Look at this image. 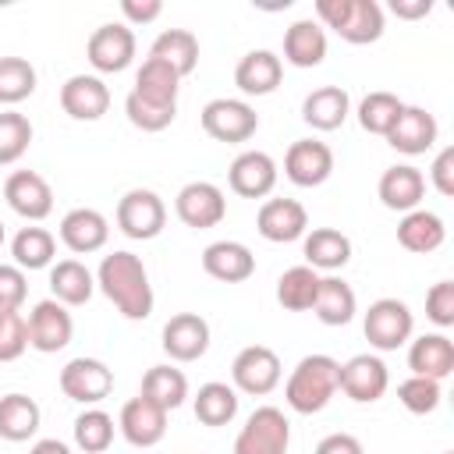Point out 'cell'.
Masks as SVG:
<instances>
[{
  "mask_svg": "<svg viewBox=\"0 0 454 454\" xmlns=\"http://www.w3.org/2000/svg\"><path fill=\"white\" fill-rule=\"evenodd\" d=\"M287 447H291V422L273 404L255 408L241 426V433L234 436V454H287Z\"/></svg>",
  "mask_w": 454,
  "mask_h": 454,
  "instance_id": "cell-4",
  "label": "cell"
},
{
  "mask_svg": "<svg viewBox=\"0 0 454 454\" xmlns=\"http://www.w3.org/2000/svg\"><path fill=\"white\" fill-rule=\"evenodd\" d=\"M60 106L74 121H99L110 110V89L96 74H71L60 85Z\"/></svg>",
  "mask_w": 454,
  "mask_h": 454,
  "instance_id": "cell-20",
  "label": "cell"
},
{
  "mask_svg": "<svg viewBox=\"0 0 454 454\" xmlns=\"http://www.w3.org/2000/svg\"><path fill=\"white\" fill-rule=\"evenodd\" d=\"M57 238L46 227H21L11 241V255L18 270H46L53 262Z\"/></svg>",
  "mask_w": 454,
  "mask_h": 454,
  "instance_id": "cell-37",
  "label": "cell"
},
{
  "mask_svg": "<svg viewBox=\"0 0 454 454\" xmlns=\"http://www.w3.org/2000/svg\"><path fill=\"white\" fill-rule=\"evenodd\" d=\"M280 358L273 348L266 344H248L234 355L231 362V380H234V390L241 394H252V397H266L277 390L280 383Z\"/></svg>",
  "mask_w": 454,
  "mask_h": 454,
  "instance_id": "cell-7",
  "label": "cell"
},
{
  "mask_svg": "<svg viewBox=\"0 0 454 454\" xmlns=\"http://www.w3.org/2000/svg\"><path fill=\"white\" fill-rule=\"evenodd\" d=\"M96 287L114 301V309L124 319H149L153 316V284L145 273V262L135 252H110L103 255L99 270H96Z\"/></svg>",
  "mask_w": 454,
  "mask_h": 454,
  "instance_id": "cell-1",
  "label": "cell"
},
{
  "mask_svg": "<svg viewBox=\"0 0 454 454\" xmlns=\"http://www.w3.org/2000/svg\"><path fill=\"white\" fill-rule=\"evenodd\" d=\"M28 348V323L21 312H0V362L21 358Z\"/></svg>",
  "mask_w": 454,
  "mask_h": 454,
  "instance_id": "cell-46",
  "label": "cell"
},
{
  "mask_svg": "<svg viewBox=\"0 0 454 454\" xmlns=\"http://www.w3.org/2000/svg\"><path fill=\"white\" fill-rule=\"evenodd\" d=\"M312 312L323 326H348L358 312V298L351 291V284H344L340 277H319V291L312 301Z\"/></svg>",
  "mask_w": 454,
  "mask_h": 454,
  "instance_id": "cell-28",
  "label": "cell"
},
{
  "mask_svg": "<svg viewBox=\"0 0 454 454\" xmlns=\"http://www.w3.org/2000/svg\"><path fill=\"white\" fill-rule=\"evenodd\" d=\"M443 238H447V227H443V220H440L433 209H411V213H404L401 223H397V241H401V248L419 252V255L436 252V248L443 245Z\"/></svg>",
  "mask_w": 454,
  "mask_h": 454,
  "instance_id": "cell-30",
  "label": "cell"
},
{
  "mask_svg": "<svg viewBox=\"0 0 454 454\" xmlns=\"http://www.w3.org/2000/svg\"><path fill=\"white\" fill-rule=\"evenodd\" d=\"M124 114H128V121H131L138 131H163V128L174 124L177 106H160V103H149V99L128 92V99H124Z\"/></svg>",
  "mask_w": 454,
  "mask_h": 454,
  "instance_id": "cell-45",
  "label": "cell"
},
{
  "mask_svg": "<svg viewBox=\"0 0 454 454\" xmlns=\"http://www.w3.org/2000/svg\"><path fill=\"white\" fill-rule=\"evenodd\" d=\"M138 394L149 397V401H156L163 411H174L188 397V376L181 369H174V365H153L142 376V390Z\"/></svg>",
  "mask_w": 454,
  "mask_h": 454,
  "instance_id": "cell-36",
  "label": "cell"
},
{
  "mask_svg": "<svg viewBox=\"0 0 454 454\" xmlns=\"http://www.w3.org/2000/svg\"><path fill=\"white\" fill-rule=\"evenodd\" d=\"M284 174L298 188H319L333 174V149L319 138H298L284 156Z\"/></svg>",
  "mask_w": 454,
  "mask_h": 454,
  "instance_id": "cell-13",
  "label": "cell"
},
{
  "mask_svg": "<svg viewBox=\"0 0 454 454\" xmlns=\"http://www.w3.org/2000/svg\"><path fill=\"white\" fill-rule=\"evenodd\" d=\"M227 181H231V192L241 199H266L277 184V163L262 149H245L234 156Z\"/></svg>",
  "mask_w": 454,
  "mask_h": 454,
  "instance_id": "cell-16",
  "label": "cell"
},
{
  "mask_svg": "<svg viewBox=\"0 0 454 454\" xmlns=\"http://www.w3.org/2000/svg\"><path fill=\"white\" fill-rule=\"evenodd\" d=\"M426 316L436 326H454V280H440L426 291Z\"/></svg>",
  "mask_w": 454,
  "mask_h": 454,
  "instance_id": "cell-48",
  "label": "cell"
},
{
  "mask_svg": "<svg viewBox=\"0 0 454 454\" xmlns=\"http://www.w3.org/2000/svg\"><path fill=\"white\" fill-rule=\"evenodd\" d=\"M202 270L220 284H241L255 273V255L241 241H213L202 252Z\"/></svg>",
  "mask_w": 454,
  "mask_h": 454,
  "instance_id": "cell-24",
  "label": "cell"
},
{
  "mask_svg": "<svg viewBox=\"0 0 454 454\" xmlns=\"http://www.w3.org/2000/svg\"><path fill=\"white\" fill-rule=\"evenodd\" d=\"M429 181L440 195H454V145H443L429 167Z\"/></svg>",
  "mask_w": 454,
  "mask_h": 454,
  "instance_id": "cell-49",
  "label": "cell"
},
{
  "mask_svg": "<svg viewBox=\"0 0 454 454\" xmlns=\"http://www.w3.org/2000/svg\"><path fill=\"white\" fill-rule=\"evenodd\" d=\"M39 404L28 394H4L0 397V440L7 443H25L39 429Z\"/></svg>",
  "mask_w": 454,
  "mask_h": 454,
  "instance_id": "cell-32",
  "label": "cell"
},
{
  "mask_svg": "<svg viewBox=\"0 0 454 454\" xmlns=\"http://www.w3.org/2000/svg\"><path fill=\"white\" fill-rule=\"evenodd\" d=\"M167 223V206L153 188H131L121 195L117 202V227L131 238V241H153L160 238Z\"/></svg>",
  "mask_w": 454,
  "mask_h": 454,
  "instance_id": "cell-6",
  "label": "cell"
},
{
  "mask_svg": "<svg viewBox=\"0 0 454 454\" xmlns=\"http://www.w3.org/2000/svg\"><path fill=\"white\" fill-rule=\"evenodd\" d=\"M316 454H365V450H362L358 436H351V433H330V436H323L316 443Z\"/></svg>",
  "mask_w": 454,
  "mask_h": 454,
  "instance_id": "cell-51",
  "label": "cell"
},
{
  "mask_svg": "<svg viewBox=\"0 0 454 454\" xmlns=\"http://www.w3.org/2000/svg\"><path fill=\"white\" fill-rule=\"evenodd\" d=\"M25 323H28V348H35L43 355L64 351L71 344V337H74V319H71L67 305H60L57 298L35 301Z\"/></svg>",
  "mask_w": 454,
  "mask_h": 454,
  "instance_id": "cell-9",
  "label": "cell"
},
{
  "mask_svg": "<svg viewBox=\"0 0 454 454\" xmlns=\"http://www.w3.org/2000/svg\"><path fill=\"white\" fill-rule=\"evenodd\" d=\"M443 454H450V450H443Z\"/></svg>",
  "mask_w": 454,
  "mask_h": 454,
  "instance_id": "cell-55",
  "label": "cell"
},
{
  "mask_svg": "<svg viewBox=\"0 0 454 454\" xmlns=\"http://www.w3.org/2000/svg\"><path fill=\"white\" fill-rule=\"evenodd\" d=\"M117 429L121 436L131 443V447H156L167 433V411L149 401V397H131L124 408H121V419H117Z\"/></svg>",
  "mask_w": 454,
  "mask_h": 454,
  "instance_id": "cell-19",
  "label": "cell"
},
{
  "mask_svg": "<svg viewBox=\"0 0 454 454\" xmlns=\"http://www.w3.org/2000/svg\"><path fill=\"white\" fill-rule=\"evenodd\" d=\"M408 369L411 376L426 380H447L454 372V344L447 333H422L408 348Z\"/></svg>",
  "mask_w": 454,
  "mask_h": 454,
  "instance_id": "cell-26",
  "label": "cell"
},
{
  "mask_svg": "<svg viewBox=\"0 0 454 454\" xmlns=\"http://www.w3.org/2000/svg\"><path fill=\"white\" fill-rule=\"evenodd\" d=\"M440 380H426V376H408L401 387H397V401L411 411V415H429L440 408Z\"/></svg>",
  "mask_w": 454,
  "mask_h": 454,
  "instance_id": "cell-44",
  "label": "cell"
},
{
  "mask_svg": "<svg viewBox=\"0 0 454 454\" xmlns=\"http://www.w3.org/2000/svg\"><path fill=\"white\" fill-rule=\"evenodd\" d=\"M337 380H340V362L337 358H330V355H305L291 369V376L284 383V397H287L291 411L316 415L337 394Z\"/></svg>",
  "mask_w": 454,
  "mask_h": 454,
  "instance_id": "cell-2",
  "label": "cell"
},
{
  "mask_svg": "<svg viewBox=\"0 0 454 454\" xmlns=\"http://www.w3.org/2000/svg\"><path fill=\"white\" fill-rule=\"evenodd\" d=\"M238 415V390L227 383H202L195 394V419L202 426H227Z\"/></svg>",
  "mask_w": 454,
  "mask_h": 454,
  "instance_id": "cell-39",
  "label": "cell"
},
{
  "mask_svg": "<svg viewBox=\"0 0 454 454\" xmlns=\"http://www.w3.org/2000/svg\"><path fill=\"white\" fill-rule=\"evenodd\" d=\"M28 454H71V447H67V443H60V440H53V436H50V440H35V443H32V450H28Z\"/></svg>",
  "mask_w": 454,
  "mask_h": 454,
  "instance_id": "cell-53",
  "label": "cell"
},
{
  "mask_svg": "<svg viewBox=\"0 0 454 454\" xmlns=\"http://www.w3.org/2000/svg\"><path fill=\"white\" fill-rule=\"evenodd\" d=\"M121 14L131 21V25H149L163 14V4L160 0H121Z\"/></svg>",
  "mask_w": 454,
  "mask_h": 454,
  "instance_id": "cell-50",
  "label": "cell"
},
{
  "mask_svg": "<svg viewBox=\"0 0 454 454\" xmlns=\"http://www.w3.org/2000/svg\"><path fill=\"white\" fill-rule=\"evenodd\" d=\"M284 78V64L273 50H248L234 67V85L245 96H270Z\"/></svg>",
  "mask_w": 454,
  "mask_h": 454,
  "instance_id": "cell-25",
  "label": "cell"
},
{
  "mask_svg": "<svg viewBox=\"0 0 454 454\" xmlns=\"http://www.w3.org/2000/svg\"><path fill=\"white\" fill-rule=\"evenodd\" d=\"M255 227L266 241L273 245H287V241H298L305 238L309 231V213L298 199H266L255 213Z\"/></svg>",
  "mask_w": 454,
  "mask_h": 454,
  "instance_id": "cell-17",
  "label": "cell"
},
{
  "mask_svg": "<svg viewBox=\"0 0 454 454\" xmlns=\"http://www.w3.org/2000/svg\"><path fill=\"white\" fill-rule=\"evenodd\" d=\"M301 248H305V259H309L305 266H312V270H340L351 259V238L340 234L337 227H316V231H309Z\"/></svg>",
  "mask_w": 454,
  "mask_h": 454,
  "instance_id": "cell-33",
  "label": "cell"
},
{
  "mask_svg": "<svg viewBox=\"0 0 454 454\" xmlns=\"http://www.w3.org/2000/svg\"><path fill=\"white\" fill-rule=\"evenodd\" d=\"M404 103L394 96V92H369L362 103H358V124L369 131V135H383L394 128V121L401 117Z\"/></svg>",
  "mask_w": 454,
  "mask_h": 454,
  "instance_id": "cell-41",
  "label": "cell"
},
{
  "mask_svg": "<svg viewBox=\"0 0 454 454\" xmlns=\"http://www.w3.org/2000/svg\"><path fill=\"white\" fill-rule=\"evenodd\" d=\"M135 32H131V25H124V21H110V25H99L92 35H89V43H85V57H89V64L99 71V74H117V71H124L131 60H135Z\"/></svg>",
  "mask_w": 454,
  "mask_h": 454,
  "instance_id": "cell-10",
  "label": "cell"
},
{
  "mask_svg": "<svg viewBox=\"0 0 454 454\" xmlns=\"http://www.w3.org/2000/svg\"><path fill=\"white\" fill-rule=\"evenodd\" d=\"M390 387V372L383 365V358L376 355H355L340 365V380H337V390H344L351 401L358 404H372L387 394Z\"/></svg>",
  "mask_w": 454,
  "mask_h": 454,
  "instance_id": "cell-15",
  "label": "cell"
},
{
  "mask_svg": "<svg viewBox=\"0 0 454 454\" xmlns=\"http://www.w3.org/2000/svg\"><path fill=\"white\" fill-rule=\"evenodd\" d=\"M60 390L78 404H99L114 390V369L99 358H71L60 369Z\"/></svg>",
  "mask_w": 454,
  "mask_h": 454,
  "instance_id": "cell-12",
  "label": "cell"
},
{
  "mask_svg": "<svg viewBox=\"0 0 454 454\" xmlns=\"http://www.w3.org/2000/svg\"><path fill=\"white\" fill-rule=\"evenodd\" d=\"M316 18L351 46H365L383 35V7L376 0H316Z\"/></svg>",
  "mask_w": 454,
  "mask_h": 454,
  "instance_id": "cell-3",
  "label": "cell"
},
{
  "mask_svg": "<svg viewBox=\"0 0 454 454\" xmlns=\"http://www.w3.org/2000/svg\"><path fill=\"white\" fill-rule=\"evenodd\" d=\"M177 89H181V74L170 64H163L156 57H145L138 74H135L131 92L149 99V103H160V106H177Z\"/></svg>",
  "mask_w": 454,
  "mask_h": 454,
  "instance_id": "cell-31",
  "label": "cell"
},
{
  "mask_svg": "<svg viewBox=\"0 0 454 454\" xmlns=\"http://www.w3.org/2000/svg\"><path fill=\"white\" fill-rule=\"evenodd\" d=\"M326 57V32L319 21L301 18L284 32V60L294 67H319Z\"/></svg>",
  "mask_w": 454,
  "mask_h": 454,
  "instance_id": "cell-29",
  "label": "cell"
},
{
  "mask_svg": "<svg viewBox=\"0 0 454 454\" xmlns=\"http://www.w3.org/2000/svg\"><path fill=\"white\" fill-rule=\"evenodd\" d=\"M32 145V121L18 110L0 114V167L18 163Z\"/></svg>",
  "mask_w": 454,
  "mask_h": 454,
  "instance_id": "cell-43",
  "label": "cell"
},
{
  "mask_svg": "<svg viewBox=\"0 0 454 454\" xmlns=\"http://www.w3.org/2000/svg\"><path fill=\"white\" fill-rule=\"evenodd\" d=\"M436 135H440V124H436V117L429 110L404 106L401 117L394 121V128L387 131V142H390V149H397L404 156H419V153L433 149Z\"/></svg>",
  "mask_w": 454,
  "mask_h": 454,
  "instance_id": "cell-21",
  "label": "cell"
},
{
  "mask_svg": "<svg viewBox=\"0 0 454 454\" xmlns=\"http://www.w3.org/2000/svg\"><path fill=\"white\" fill-rule=\"evenodd\" d=\"M362 330L376 351H397L401 344H408V337L415 330V316L401 298H376L365 312Z\"/></svg>",
  "mask_w": 454,
  "mask_h": 454,
  "instance_id": "cell-5",
  "label": "cell"
},
{
  "mask_svg": "<svg viewBox=\"0 0 454 454\" xmlns=\"http://www.w3.org/2000/svg\"><path fill=\"white\" fill-rule=\"evenodd\" d=\"M390 11L404 21H415V18H426L433 11V4L429 0H390Z\"/></svg>",
  "mask_w": 454,
  "mask_h": 454,
  "instance_id": "cell-52",
  "label": "cell"
},
{
  "mask_svg": "<svg viewBox=\"0 0 454 454\" xmlns=\"http://www.w3.org/2000/svg\"><path fill=\"white\" fill-rule=\"evenodd\" d=\"M351 114V99L340 85H319L301 103V121L316 131H337Z\"/></svg>",
  "mask_w": 454,
  "mask_h": 454,
  "instance_id": "cell-27",
  "label": "cell"
},
{
  "mask_svg": "<svg viewBox=\"0 0 454 454\" xmlns=\"http://www.w3.org/2000/svg\"><path fill=\"white\" fill-rule=\"evenodd\" d=\"M149 57L170 64L181 78H188L195 67H199V39L188 32V28H167L153 39L149 46Z\"/></svg>",
  "mask_w": 454,
  "mask_h": 454,
  "instance_id": "cell-34",
  "label": "cell"
},
{
  "mask_svg": "<svg viewBox=\"0 0 454 454\" xmlns=\"http://www.w3.org/2000/svg\"><path fill=\"white\" fill-rule=\"evenodd\" d=\"M376 192H380V202H383L387 209H394V213H411V209H419V202H422V195H426V177H422L419 167L397 163V167H387V170L380 174Z\"/></svg>",
  "mask_w": 454,
  "mask_h": 454,
  "instance_id": "cell-22",
  "label": "cell"
},
{
  "mask_svg": "<svg viewBox=\"0 0 454 454\" xmlns=\"http://www.w3.org/2000/svg\"><path fill=\"white\" fill-rule=\"evenodd\" d=\"M316 291H319V273H316L312 266H291V270H284L280 280H277V301H280L287 312H305V309H312Z\"/></svg>",
  "mask_w": 454,
  "mask_h": 454,
  "instance_id": "cell-38",
  "label": "cell"
},
{
  "mask_svg": "<svg viewBox=\"0 0 454 454\" xmlns=\"http://www.w3.org/2000/svg\"><path fill=\"white\" fill-rule=\"evenodd\" d=\"M0 245H4V220H0Z\"/></svg>",
  "mask_w": 454,
  "mask_h": 454,
  "instance_id": "cell-54",
  "label": "cell"
},
{
  "mask_svg": "<svg viewBox=\"0 0 454 454\" xmlns=\"http://www.w3.org/2000/svg\"><path fill=\"white\" fill-rule=\"evenodd\" d=\"M35 92V67L25 57H0V103L14 106Z\"/></svg>",
  "mask_w": 454,
  "mask_h": 454,
  "instance_id": "cell-42",
  "label": "cell"
},
{
  "mask_svg": "<svg viewBox=\"0 0 454 454\" xmlns=\"http://www.w3.org/2000/svg\"><path fill=\"white\" fill-rule=\"evenodd\" d=\"M106 238H110V223H106V216H103L99 209H92V206H78V209L64 213V220H60V241H64L71 252H78V255L99 252V248L106 245Z\"/></svg>",
  "mask_w": 454,
  "mask_h": 454,
  "instance_id": "cell-23",
  "label": "cell"
},
{
  "mask_svg": "<svg viewBox=\"0 0 454 454\" xmlns=\"http://www.w3.org/2000/svg\"><path fill=\"white\" fill-rule=\"evenodd\" d=\"M202 131L216 142H248L259 131V114L245 99H209L202 106Z\"/></svg>",
  "mask_w": 454,
  "mask_h": 454,
  "instance_id": "cell-8",
  "label": "cell"
},
{
  "mask_svg": "<svg viewBox=\"0 0 454 454\" xmlns=\"http://www.w3.org/2000/svg\"><path fill=\"white\" fill-rule=\"evenodd\" d=\"M50 291L60 305H85L96 291V277L89 273L85 262L78 259H60L53 270H50Z\"/></svg>",
  "mask_w": 454,
  "mask_h": 454,
  "instance_id": "cell-35",
  "label": "cell"
},
{
  "mask_svg": "<svg viewBox=\"0 0 454 454\" xmlns=\"http://www.w3.org/2000/svg\"><path fill=\"white\" fill-rule=\"evenodd\" d=\"M163 351L174 362H195L209 351V323L199 312H177L163 323Z\"/></svg>",
  "mask_w": 454,
  "mask_h": 454,
  "instance_id": "cell-18",
  "label": "cell"
},
{
  "mask_svg": "<svg viewBox=\"0 0 454 454\" xmlns=\"http://www.w3.org/2000/svg\"><path fill=\"white\" fill-rule=\"evenodd\" d=\"M174 213L184 227L206 231L227 216V199L213 181H188L174 199Z\"/></svg>",
  "mask_w": 454,
  "mask_h": 454,
  "instance_id": "cell-11",
  "label": "cell"
},
{
  "mask_svg": "<svg viewBox=\"0 0 454 454\" xmlns=\"http://www.w3.org/2000/svg\"><path fill=\"white\" fill-rule=\"evenodd\" d=\"M114 419L103 411V408H85L78 419H74V443L78 450L85 454H103L110 443H114Z\"/></svg>",
  "mask_w": 454,
  "mask_h": 454,
  "instance_id": "cell-40",
  "label": "cell"
},
{
  "mask_svg": "<svg viewBox=\"0 0 454 454\" xmlns=\"http://www.w3.org/2000/svg\"><path fill=\"white\" fill-rule=\"evenodd\" d=\"M4 199L7 206L25 216V220H46L53 213V188L43 174L35 170H14L7 181H4Z\"/></svg>",
  "mask_w": 454,
  "mask_h": 454,
  "instance_id": "cell-14",
  "label": "cell"
},
{
  "mask_svg": "<svg viewBox=\"0 0 454 454\" xmlns=\"http://www.w3.org/2000/svg\"><path fill=\"white\" fill-rule=\"evenodd\" d=\"M25 294H28L25 270H18L14 262H0V312H18Z\"/></svg>",
  "mask_w": 454,
  "mask_h": 454,
  "instance_id": "cell-47",
  "label": "cell"
}]
</instances>
